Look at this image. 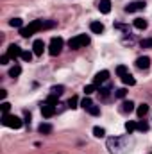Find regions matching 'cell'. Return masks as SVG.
Returning a JSON list of instances; mask_svg holds the SVG:
<instances>
[{
  "mask_svg": "<svg viewBox=\"0 0 152 154\" xmlns=\"http://www.w3.org/2000/svg\"><path fill=\"white\" fill-rule=\"evenodd\" d=\"M108 149L111 154H125L127 152V140L125 138H120V136H113V138H108Z\"/></svg>",
  "mask_w": 152,
  "mask_h": 154,
  "instance_id": "1",
  "label": "cell"
},
{
  "mask_svg": "<svg viewBox=\"0 0 152 154\" xmlns=\"http://www.w3.org/2000/svg\"><path fill=\"white\" fill-rule=\"evenodd\" d=\"M43 29V20H34V22H31L27 27H22L20 29V34L23 36V38H31L34 32H38Z\"/></svg>",
  "mask_w": 152,
  "mask_h": 154,
  "instance_id": "2",
  "label": "cell"
},
{
  "mask_svg": "<svg viewBox=\"0 0 152 154\" xmlns=\"http://www.w3.org/2000/svg\"><path fill=\"white\" fill-rule=\"evenodd\" d=\"M2 124L7 125V127H13V129H20L23 125V120L18 118L16 115H9V113H4L2 115Z\"/></svg>",
  "mask_w": 152,
  "mask_h": 154,
  "instance_id": "3",
  "label": "cell"
},
{
  "mask_svg": "<svg viewBox=\"0 0 152 154\" xmlns=\"http://www.w3.org/2000/svg\"><path fill=\"white\" fill-rule=\"evenodd\" d=\"M86 45H90V36H86V34H79V36H74V38L68 39V47L72 50H77V48L86 47Z\"/></svg>",
  "mask_w": 152,
  "mask_h": 154,
  "instance_id": "4",
  "label": "cell"
},
{
  "mask_svg": "<svg viewBox=\"0 0 152 154\" xmlns=\"http://www.w3.org/2000/svg\"><path fill=\"white\" fill-rule=\"evenodd\" d=\"M63 45H65L63 38H52L50 39V45H48V54H50V56H57V54H61Z\"/></svg>",
  "mask_w": 152,
  "mask_h": 154,
  "instance_id": "5",
  "label": "cell"
},
{
  "mask_svg": "<svg viewBox=\"0 0 152 154\" xmlns=\"http://www.w3.org/2000/svg\"><path fill=\"white\" fill-rule=\"evenodd\" d=\"M143 9H145V2H141V0H136V2H131L125 5L127 13H136V11H143Z\"/></svg>",
  "mask_w": 152,
  "mask_h": 154,
  "instance_id": "6",
  "label": "cell"
},
{
  "mask_svg": "<svg viewBox=\"0 0 152 154\" xmlns=\"http://www.w3.org/2000/svg\"><path fill=\"white\" fill-rule=\"evenodd\" d=\"M22 48L18 47V45H14V43H11L9 45V48H7V56L11 57V59H16V57H22Z\"/></svg>",
  "mask_w": 152,
  "mask_h": 154,
  "instance_id": "7",
  "label": "cell"
},
{
  "mask_svg": "<svg viewBox=\"0 0 152 154\" xmlns=\"http://www.w3.org/2000/svg\"><path fill=\"white\" fill-rule=\"evenodd\" d=\"M108 79H109V72H108V70H102V72H99V74L95 75V79H93V84L99 88V86H100L102 82H106Z\"/></svg>",
  "mask_w": 152,
  "mask_h": 154,
  "instance_id": "8",
  "label": "cell"
},
{
  "mask_svg": "<svg viewBox=\"0 0 152 154\" xmlns=\"http://www.w3.org/2000/svg\"><path fill=\"white\" fill-rule=\"evenodd\" d=\"M41 115L45 116V118H50V116L56 115V106H52V104H43L41 106Z\"/></svg>",
  "mask_w": 152,
  "mask_h": 154,
  "instance_id": "9",
  "label": "cell"
},
{
  "mask_svg": "<svg viewBox=\"0 0 152 154\" xmlns=\"http://www.w3.org/2000/svg\"><path fill=\"white\" fill-rule=\"evenodd\" d=\"M136 66H138L140 70H147V68L150 66V57H149V56L138 57V59H136Z\"/></svg>",
  "mask_w": 152,
  "mask_h": 154,
  "instance_id": "10",
  "label": "cell"
},
{
  "mask_svg": "<svg viewBox=\"0 0 152 154\" xmlns=\"http://www.w3.org/2000/svg\"><path fill=\"white\" fill-rule=\"evenodd\" d=\"M43 50H45V43H43V39H36V41L32 43V52H34L36 56H41Z\"/></svg>",
  "mask_w": 152,
  "mask_h": 154,
  "instance_id": "11",
  "label": "cell"
},
{
  "mask_svg": "<svg viewBox=\"0 0 152 154\" xmlns=\"http://www.w3.org/2000/svg\"><path fill=\"white\" fill-rule=\"evenodd\" d=\"M99 11H100L102 14H108V13L111 11V0H100V4H99Z\"/></svg>",
  "mask_w": 152,
  "mask_h": 154,
  "instance_id": "12",
  "label": "cell"
},
{
  "mask_svg": "<svg viewBox=\"0 0 152 154\" xmlns=\"http://www.w3.org/2000/svg\"><path fill=\"white\" fill-rule=\"evenodd\" d=\"M90 29H91V32H95V34H102V32H104V25H102L100 22H91V23H90Z\"/></svg>",
  "mask_w": 152,
  "mask_h": 154,
  "instance_id": "13",
  "label": "cell"
},
{
  "mask_svg": "<svg viewBox=\"0 0 152 154\" xmlns=\"http://www.w3.org/2000/svg\"><path fill=\"white\" fill-rule=\"evenodd\" d=\"M122 113H131V111H134V102H131V100H125V102H122Z\"/></svg>",
  "mask_w": 152,
  "mask_h": 154,
  "instance_id": "14",
  "label": "cell"
},
{
  "mask_svg": "<svg viewBox=\"0 0 152 154\" xmlns=\"http://www.w3.org/2000/svg\"><path fill=\"white\" fill-rule=\"evenodd\" d=\"M136 113H138L140 118H143V116L149 113V104H140V106L136 108Z\"/></svg>",
  "mask_w": 152,
  "mask_h": 154,
  "instance_id": "15",
  "label": "cell"
},
{
  "mask_svg": "<svg viewBox=\"0 0 152 154\" xmlns=\"http://www.w3.org/2000/svg\"><path fill=\"white\" fill-rule=\"evenodd\" d=\"M122 81H123V84H127V86H134V84H136V79H134V77L131 75L129 72H127L125 75L122 77Z\"/></svg>",
  "mask_w": 152,
  "mask_h": 154,
  "instance_id": "16",
  "label": "cell"
},
{
  "mask_svg": "<svg viewBox=\"0 0 152 154\" xmlns=\"http://www.w3.org/2000/svg\"><path fill=\"white\" fill-rule=\"evenodd\" d=\"M134 27L140 29V31L147 29V20H143V18H136V20H134Z\"/></svg>",
  "mask_w": 152,
  "mask_h": 154,
  "instance_id": "17",
  "label": "cell"
},
{
  "mask_svg": "<svg viewBox=\"0 0 152 154\" xmlns=\"http://www.w3.org/2000/svg\"><path fill=\"white\" fill-rule=\"evenodd\" d=\"M38 131L41 133V134H48V133L52 131V125H50V124H39Z\"/></svg>",
  "mask_w": 152,
  "mask_h": 154,
  "instance_id": "18",
  "label": "cell"
},
{
  "mask_svg": "<svg viewBox=\"0 0 152 154\" xmlns=\"http://www.w3.org/2000/svg\"><path fill=\"white\" fill-rule=\"evenodd\" d=\"M22 74V66H18V65H14L11 70H9V77H18Z\"/></svg>",
  "mask_w": 152,
  "mask_h": 154,
  "instance_id": "19",
  "label": "cell"
},
{
  "mask_svg": "<svg viewBox=\"0 0 152 154\" xmlns=\"http://www.w3.org/2000/svg\"><path fill=\"white\" fill-rule=\"evenodd\" d=\"M9 25H11V27H16V29H22L23 20H22V18H13V20L9 22Z\"/></svg>",
  "mask_w": 152,
  "mask_h": 154,
  "instance_id": "20",
  "label": "cell"
},
{
  "mask_svg": "<svg viewBox=\"0 0 152 154\" xmlns=\"http://www.w3.org/2000/svg\"><path fill=\"white\" fill-rule=\"evenodd\" d=\"M50 91H52L54 95L61 97V95H63V91H65V86H61V84H59V86H52V90H50Z\"/></svg>",
  "mask_w": 152,
  "mask_h": 154,
  "instance_id": "21",
  "label": "cell"
},
{
  "mask_svg": "<svg viewBox=\"0 0 152 154\" xmlns=\"http://www.w3.org/2000/svg\"><path fill=\"white\" fill-rule=\"evenodd\" d=\"M125 131L131 134L132 131H136V122H132V120H129V122H125Z\"/></svg>",
  "mask_w": 152,
  "mask_h": 154,
  "instance_id": "22",
  "label": "cell"
},
{
  "mask_svg": "<svg viewBox=\"0 0 152 154\" xmlns=\"http://www.w3.org/2000/svg\"><path fill=\"white\" fill-rule=\"evenodd\" d=\"M93 134H95L97 138H104V136H106V129H102V127H93Z\"/></svg>",
  "mask_w": 152,
  "mask_h": 154,
  "instance_id": "23",
  "label": "cell"
},
{
  "mask_svg": "<svg viewBox=\"0 0 152 154\" xmlns=\"http://www.w3.org/2000/svg\"><path fill=\"white\" fill-rule=\"evenodd\" d=\"M86 111H88V113H90V115H93V116L100 115V108H99V106H95V104H93V106H90V108H88V109H86Z\"/></svg>",
  "mask_w": 152,
  "mask_h": 154,
  "instance_id": "24",
  "label": "cell"
},
{
  "mask_svg": "<svg viewBox=\"0 0 152 154\" xmlns=\"http://www.w3.org/2000/svg\"><path fill=\"white\" fill-rule=\"evenodd\" d=\"M32 54H34V52H29V50H23V52H22V59H23L25 63H31V59H32Z\"/></svg>",
  "mask_w": 152,
  "mask_h": 154,
  "instance_id": "25",
  "label": "cell"
},
{
  "mask_svg": "<svg viewBox=\"0 0 152 154\" xmlns=\"http://www.w3.org/2000/svg\"><path fill=\"white\" fill-rule=\"evenodd\" d=\"M93 91H97V86H95V84H88V86H84V95L90 97Z\"/></svg>",
  "mask_w": 152,
  "mask_h": 154,
  "instance_id": "26",
  "label": "cell"
},
{
  "mask_svg": "<svg viewBox=\"0 0 152 154\" xmlns=\"http://www.w3.org/2000/svg\"><path fill=\"white\" fill-rule=\"evenodd\" d=\"M125 95H127V90H125V88H118V90L114 91V97H116V99H125Z\"/></svg>",
  "mask_w": 152,
  "mask_h": 154,
  "instance_id": "27",
  "label": "cell"
},
{
  "mask_svg": "<svg viewBox=\"0 0 152 154\" xmlns=\"http://www.w3.org/2000/svg\"><path fill=\"white\" fill-rule=\"evenodd\" d=\"M81 106H82V108H84V109H88V108H90V106H93V102H91V99H90V97H88V95H86V97H84V99H82V100H81Z\"/></svg>",
  "mask_w": 152,
  "mask_h": 154,
  "instance_id": "28",
  "label": "cell"
},
{
  "mask_svg": "<svg viewBox=\"0 0 152 154\" xmlns=\"http://www.w3.org/2000/svg\"><path fill=\"white\" fill-rule=\"evenodd\" d=\"M140 45H141V48H152V38H145L140 41Z\"/></svg>",
  "mask_w": 152,
  "mask_h": 154,
  "instance_id": "29",
  "label": "cell"
},
{
  "mask_svg": "<svg viewBox=\"0 0 152 154\" xmlns=\"http://www.w3.org/2000/svg\"><path fill=\"white\" fill-rule=\"evenodd\" d=\"M136 129H138V131H141V133H143V131H149V124L141 120V122H138V124H136Z\"/></svg>",
  "mask_w": 152,
  "mask_h": 154,
  "instance_id": "30",
  "label": "cell"
},
{
  "mask_svg": "<svg viewBox=\"0 0 152 154\" xmlns=\"http://www.w3.org/2000/svg\"><path fill=\"white\" fill-rule=\"evenodd\" d=\"M116 74L120 77H123L125 74H127V66L125 65H120V66H116Z\"/></svg>",
  "mask_w": 152,
  "mask_h": 154,
  "instance_id": "31",
  "label": "cell"
},
{
  "mask_svg": "<svg viewBox=\"0 0 152 154\" xmlns=\"http://www.w3.org/2000/svg\"><path fill=\"white\" fill-rule=\"evenodd\" d=\"M57 100H59V97L52 93V95H50V97L47 99V104H52V106H56V104H57Z\"/></svg>",
  "mask_w": 152,
  "mask_h": 154,
  "instance_id": "32",
  "label": "cell"
},
{
  "mask_svg": "<svg viewBox=\"0 0 152 154\" xmlns=\"http://www.w3.org/2000/svg\"><path fill=\"white\" fill-rule=\"evenodd\" d=\"M77 104H79V99H77L75 95H74V97H72V99L68 100V108H72V109H75V108H77Z\"/></svg>",
  "mask_w": 152,
  "mask_h": 154,
  "instance_id": "33",
  "label": "cell"
},
{
  "mask_svg": "<svg viewBox=\"0 0 152 154\" xmlns=\"http://www.w3.org/2000/svg\"><path fill=\"white\" fill-rule=\"evenodd\" d=\"M0 109H2V113H9L11 104H9V102H2V104H0Z\"/></svg>",
  "mask_w": 152,
  "mask_h": 154,
  "instance_id": "34",
  "label": "cell"
},
{
  "mask_svg": "<svg viewBox=\"0 0 152 154\" xmlns=\"http://www.w3.org/2000/svg\"><path fill=\"white\" fill-rule=\"evenodd\" d=\"M9 59H11V57H9L7 54H4V56L0 57V65H7V63H9Z\"/></svg>",
  "mask_w": 152,
  "mask_h": 154,
  "instance_id": "35",
  "label": "cell"
},
{
  "mask_svg": "<svg viewBox=\"0 0 152 154\" xmlns=\"http://www.w3.org/2000/svg\"><path fill=\"white\" fill-rule=\"evenodd\" d=\"M56 25V22H43V29H52Z\"/></svg>",
  "mask_w": 152,
  "mask_h": 154,
  "instance_id": "36",
  "label": "cell"
},
{
  "mask_svg": "<svg viewBox=\"0 0 152 154\" xmlns=\"http://www.w3.org/2000/svg\"><path fill=\"white\" fill-rule=\"evenodd\" d=\"M114 27H116V29H122V31H125V32H129V25H122V23H114Z\"/></svg>",
  "mask_w": 152,
  "mask_h": 154,
  "instance_id": "37",
  "label": "cell"
},
{
  "mask_svg": "<svg viewBox=\"0 0 152 154\" xmlns=\"http://www.w3.org/2000/svg\"><path fill=\"white\" fill-rule=\"evenodd\" d=\"M23 122H25V124L31 122V113H29V111H25V120H23Z\"/></svg>",
  "mask_w": 152,
  "mask_h": 154,
  "instance_id": "38",
  "label": "cell"
},
{
  "mask_svg": "<svg viewBox=\"0 0 152 154\" xmlns=\"http://www.w3.org/2000/svg\"><path fill=\"white\" fill-rule=\"evenodd\" d=\"M7 97V91L5 90H0V99H5Z\"/></svg>",
  "mask_w": 152,
  "mask_h": 154,
  "instance_id": "39",
  "label": "cell"
}]
</instances>
